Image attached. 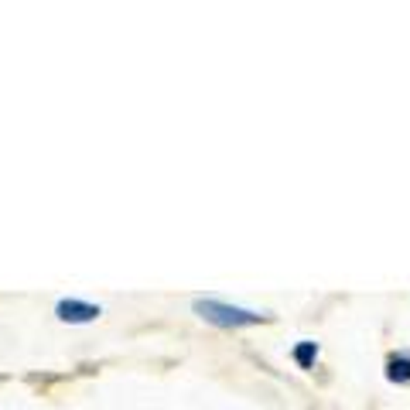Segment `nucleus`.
<instances>
[{"label":"nucleus","instance_id":"nucleus-1","mask_svg":"<svg viewBox=\"0 0 410 410\" xmlns=\"http://www.w3.org/2000/svg\"><path fill=\"white\" fill-rule=\"evenodd\" d=\"M195 315L219 325V329H239V325H256L263 322V315L256 311H246V308H236V305H226V301H216V298H199L195 301Z\"/></svg>","mask_w":410,"mask_h":410},{"label":"nucleus","instance_id":"nucleus-2","mask_svg":"<svg viewBox=\"0 0 410 410\" xmlns=\"http://www.w3.org/2000/svg\"><path fill=\"white\" fill-rule=\"evenodd\" d=\"M55 315H58L62 322L86 325V322H96V318H100V305H86V301H58Z\"/></svg>","mask_w":410,"mask_h":410},{"label":"nucleus","instance_id":"nucleus-3","mask_svg":"<svg viewBox=\"0 0 410 410\" xmlns=\"http://www.w3.org/2000/svg\"><path fill=\"white\" fill-rule=\"evenodd\" d=\"M386 380L410 383V356H390V362H386Z\"/></svg>","mask_w":410,"mask_h":410},{"label":"nucleus","instance_id":"nucleus-4","mask_svg":"<svg viewBox=\"0 0 410 410\" xmlns=\"http://www.w3.org/2000/svg\"><path fill=\"white\" fill-rule=\"evenodd\" d=\"M315 356H318V345H315V342H301V345L294 349V359H298V366H301V369H311Z\"/></svg>","mask_w":410,"mask_h":410}]
</instances>
